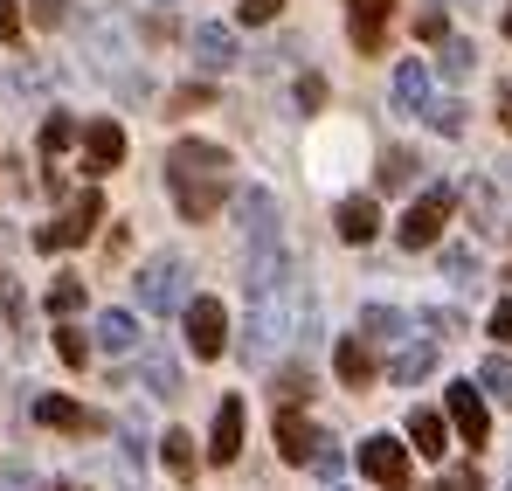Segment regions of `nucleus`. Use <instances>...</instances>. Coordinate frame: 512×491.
<instances>
[{
	"label": "nucleus",
	"instance_id": "nucleus-18",
	"mask_svg": "<svg viewBox=\"0 0 512 491\" xmlns=\"http://www.w3.org/2000/svg\"><path fill=\"white\" fill-rule=\"evenodd\" d=\"M429 367H436V346H429V339H416V346H402V353L388 360V388H409V381H423Z\"/></svg>",
	"mask_w": 512,
	"mask_h": 491
},
{
	"label": "nucleus",
	"instance_id": "nucleus-31",
	"mask_svg": "<svg viewBox=\"0 0 512 491\" xmlns=\"http://www.w3.org/2000/svg\"><path fill=\"white\" fill-rule=\"evenodd\" d=\"M56 353H63L70 367H84V360H90V339H84V332H70V326H56Z\"/></svg>",
	"mask_w": 512,
	"mask_h": 491
},
{
	"label": "nucleus",
	"instance_id": "nucleus-21",
	"mask_svg": "<svg viewBox=\"0 0 512 491\" xmlns=\"http://www.w3.org/2000/svg\"><path fill=\"white\" fill-rule=\"evenodd\" d=\"M423 104H429V70L409 56V63L395 70V111H423Z\"/></svg>",
	"mask_w": 512,
	"mask_h": 491
},
{
	"label": "nucleus",
	"instance_id": "nucleus-29",
	"mask_svg": "<svg viewBox=\"0 0 512 491\" xmlns=\"http://www.w3.org/2000/svg\"><path fill=\"white\" fill-rule=\"evenodd\" d=\"M146 388H153V395H180V367H173L167 353L146 360Z\"/></svg>",
	"mask_w": 512,
	"mask_h": 491
},
{
	"label": "nucleus",
	"instance_id": "nucleus-19",
	"mask_svg": "<svg viewBox=\"0 0 512 491\" xmlns=\"http://www.w3.org/2000/svg\"><path fill=\"white\" fill-rule=\"evenodd\" d=\"M443 443H450V422L436 409H416L409 415V450H423V457H443Z\"/></svg>",
	"mask_w": 512,
	"mask_h": 491
},
{
	"label": "nucleus",
	"instance_id": "nucleus-40",
	"mask_svg": "<svg viewBox=\"0 0 512 491\" xmlns=\"http://www.w3.org/2000/svg\"><path fill=\"white\" fill-rule=\"evenodd\" d=\"M277 14V0H243V21H270Z\"/></svg>",
	"mask_w": 512,
	"mask_h": 491
},
{
	"label": "nucleus",
	"instance_id": "nucleus-2",
	"mask_svg": "<svg viewBox=\"0 0 512 491\" xmlns=\"http://www.w3.org/2000/svg\"><path fill=\"white\" fill-rule=\"evenodd\" d=\"M291 332H312V298L277 284V305L256 298V326H250V339H243V360H250V367H270V360L291 346Z\"/></svg>",
	"mask_w": 512,
	"mask_h": 491
},
{
	"label": "nucleus",
	"instance_id": "nucleus-16",
	"mask_svg": "<svg viewBox=\"0 0 512 491\" xmlns=\"http://www.w3.org/2000/svg\"><path fill=\"white\" fill-rule=\"evenodd\" d=\"M402 332H409V312H395V305H367L360 312V339L367 346H395Z\"/></svg>",
	"mask_w": 512,
	"mask_h": 491
},
{
	"label": "nucleus",
	"instance_id": "nucleus-27",
	"mask_svg": "<svg viewBox=\"0 0 512 491\" xmlns=\"http://www.w3.org/2000/svg\"><path fill=\"white\" fill-rule=\"evenodd\" d=\"M423 118L443 132V139H457V132H464V104H457V97H436V104H423Z\"/></svg>",
	"mask_w": 512,
	"mask_h": 491
},
{
	"label": "nucleus",
	"instance_id": "nucleus-39",
	"mask_svg": "<svg viewBox=\"0 0 512 491\" xmlns=\"http://www.w3.org/2000/svg\"><path fill=\"white\" fill-rule=\"evenodd\" d=\"M298 104H305V111H319V104H326V83L305 77V83H298Z\"/></svg>",
	"mask_w": 512,
	"mask_h": 491
},
{
	"label": "nucleus",
	"instance_id": "nucleus-46",
	"mask_svg": "<svg viewBox=\"0 0 512 491\" xmlns=\"http://www.w3.org/2000/svg\"><path fill=\"white\" fill-rule=\"evenodd\" d=\"M333 491H340V485H333Z\"/></svg>",
	"mask_w": 512,
	"mask_h": 491
},
{
	"label": "nucleus",
	"instance_id": "nucleus-5",
	"mask_svg": "<svg viewBox=\"0 0 512 491\" xmlns=\"http://www.w3.org/2000/svg\"><path fill=\"white\" fill-rule=\"evenodd\" d=\"M236 236L250 249H277V194L270 187H243L236 194Z\"/></svg>",
	"mask_w": 512,
	"mask_h": 491
},
{
	"label": "nucleus",
	"instance_id": "nucleus-23",
	"mask_svg": "<svg viewBox=\"0 0 512 491\" xmlns=\"http://www.w3.org/2000/svg\"><path fill=\"white\" fill-rule=\"evenodd\" d=\"M416 153H409V146H395V153H388V160L374 166V173H381V187H388V194H402V187H409V180H416Z\"/></svg>",
	"mask_w": 512,
	"mask_h": 491
},
{
	"label": "nucleus",
	"instance_id": "nucleus-24",
	"mask_svg": "<svg viewBox=\"0 0 512 491\" xmlns=\"http://www.w3.org/2000/svg\"><path fill=\"white\" fill-rule=\"evenodd\" d=\"M478 388H485L492 402H506V409H512V360H506V353H492V360L478 367Z\"/></svg>",
	"mask_w": 512,
	"mask_h": 491
},
{
	"label": "nucleus",
	"instance_id": "nucleus-17",
	"mask_svg": "<svg viewBox=\"0 0 512 491\" xmlns=\"http://www.w3.org/2000/svg\"><path fill=\"white\" fill-rule=\"evenodd\" d=\"M374 229H381V208H374L367 194L340 201V236H346V243H374Z\"/></svg>",
	"mask_w": 512,
	"mask_h": 491
},
{
	"label": "nucleus",
	"instance_id": "nucleus-3",
	"mask_svg": "<svg viewBox=\"0 0 512 491\" xmlns=\"http://www.w3.org/2000/svg\"><path fill=\"white\" fill-rule=\"evenodd\" d=\"M450 201H457L450 187H429L423 201L395 222V243H402V249H436V243H443V222H450Z\"/></svg>",
	"mask_w": 512,
	"mask_h": 491
},
{
	"label": "nucleus",
	"instance_id": "nucleus-36",
	"mask_svg": "<svg viewBox=\"0 0 512 491\" xmlns=\"http://www.w3.org/2000/svg\"><path fill=\"white\" fill-rule=\"evenodd\" d=\"M492 339L512 346V298H499V312H492Z\"/></svg>",
	"mask_w": 512,
	"mask_h": 491
},
{
	"label": "nucleus",
	"instance_id": "nucleus-45",
	"mask_svg": "<svg viewBox=\"0 0 512 491\" xmlns=\"http://www.w3.org/2000/svg\"><path fill=\"white\" fill-rule=\"evenodd\" d=\"M457 7H464V0H457Z\"/></svg>",
	"mask_w": 512,
	"mask_h": 491
},
{
	"label": "nucleus",
	"instance_id": "nucleus-8",
	"mask_svg": "<svg viewBox=\"0 0 512 491\" xmlns=\"http://www.w3.org/2000/svg\"><path fill=\"white\" fill-rule=\"evenodd\" d=\"M443 415H450V429L478 450L485 436H492V415H485V395L471 388V381H457V388H443Z\"/></svg>",
	"mask_w": 512,
	"mask_h": 491
},
{
	"label": "nucleus",
	"instance_id": "nucleus-43",
	"mask_svg": "<svg viewBox=\"0 0 512 491\" xmlns=\"http://www.w3.org/2000/svg\"><path fill=\"white\" fill-rule=\"evenodd\" d=\"M506 42H512V14H506Z\"/></svg>",
	"mask_w": 512,
	"mask_h": 491
},
{
	"label": "nucleus",
	"instance_id": "nucleus-38",
	"mask_svg": "<svg viewBox=\"0 0 512 491\" xmlns=\"http://www.w3.org/2000/svg\"><path fill=\"white\" fill-rule=\"evenodd\" d=\"M14 35H21V7H14V0H0V42H14Z\"/></svg>",
	"mask_w": 512,
	"mask_h": 491
},
{
	"label": "nucleus",
	"instance_id": "nucleus-13",
	"mask_svg": "<svg viewBox=\"0 0 512 491\" xmlns=\"http://www.w3.org/2000/svg\"><path fill=\"white\" fill-rule=\"evenodd\" d=\"M125 160V132L104 118V125H84V166L90 173H111V166Z\"/></svg>",
	"mask_w": 512,
	"mask_h": 491
},
{
	"label": "nucleus",
	"instance_id": "nucleus-28",
	"mask_svg": "<svg viewBox=\"0 0 512 491\" xmlns=\"http://www.w3.org/2000/svg\"><path fill=\"white\" fill-rule=\"evenodd\" d=\"M49 312H56V319L84 312V284H77V277H56V284H49Z\"/></svg>",
	"mask_w": 512,
	"mask_h": 491
},
{
	"label": "nucleus",
	"instance_id": "nucleus-1",
	"mask_svg": "<svg viewBox=\"0 0 512 491\" xmlns=\"http://www.w3.org/2000/svg\"><path fill=\"white\" fill-rule=\"evenodd\" d=\"M167 194L187 222H208L222 208V194H229V153L208 146V139H180L167 153Z\"/></svg>",
	"mask_w": 512,
	"mask_h": 491
},
{
	"label": "nucleus",
	"instance_id": "nucleus-15",
	"mask_svg": "<svg viewBox=\"0 0 512 491\" xmlns=\"http://www.w3.org/2000/svg\"><path fill=\"white\" fill-rule=\"evenodd\" d=\"M333 367H340L346 388H367V381H374V346H367L360 332H346L340 346H333Z\"/></svg>",
	"mask_w": 512,
	"mask_h": 491
},
{
	"label": "nucleus",
	"instance_id": "nucleus-44",
	"mask_svg": "<svg viewBox=\"0 0 512 491\" xmlns=\"http://www.w3.org/2000/svg\"><path fill=\"white\" fill-rule=\"evenodd\" d=\"M506 491H512V478H506Z\"/></svg>",
	"mask_w": 512,
	"mask_h": 491
},
{
	"label": "nucleus",
	"instance_id": "nucleus-10",
	"mask_svg": "<svg viewBox=\"0 0 512 491\" xmlns=\"http://www.w3.org/2000/svg\"><path fill=\"white\" fill-rule=\"evenodd\" d=\"M270 429H277V457H284V464H312V443H319V429L305 422V409H298V402H284V409L270 415Z\"/></svg>",
	"mask_w": 512,
	"mask_h": 491
},
{
	"label": "nucleus",
	"instance_id": "nucleus-14",
	"mask_svg": "<svg viewBox=\"0 0 512 491\" xmlns=\"http://www.w3.org/2000/svg\"><path fill=\"white\" fill-rule=\"evenodd\" d=\"M236 450H243V402L229 395V402L215 409V436H208V457H215V464H236Z\"/></svg>",
	"mask_w": 512,
	"mask_h": 491
},
{
	"label": "nucleus",
	"instance_id": "nucleus-12",
	"mask_svg": "<svg viewBox=\"0 0 512 491\" xmlns=\"http://www.w3.org/2000/svg\"><path fill=\"white\" fill-rule=\"evenodd\" d=\"M236 56H243V49H236V35H229L222 21H201V28H194V63H201V70H229Z\"/></svg>",
	"mask_w": 512,
	"mask_h": 491
},
{
	"label": "nucleus",
	"instance_id": "nucleus-20",
	"mask_svg": "<svg viewBox=\"0 0 512 491\" xmlns=\"http://www.w3.org/2000/svg\"><path fill=\"white\" fill-rule=\"evenodd\" d=\"M381 21H388V0H353V49H381Z\"/></svg>",
	"mask_w": 512,
	"mask_h": 491
},
{
	"label": "nucleus",
	"instance_id": "nucleus-41",
	"mask_svg": "<svg viewBox=\"0 0 512 491\" xmlns=\"http://www.w3.org/2000/svg\"><path fill=\"white\" fill-rule=\"evenodd\" d=\"M499 118H506V132H512V83L499 90Z\"/></svg>",
	"mask_w": 512,
	"mask_h": 491
},
{
	"label": "nucleus",
	"instance_id": "nucleus-9",
	"mask_svg": "<svg viewBox=\"0 0 512 491\" xmlns=\"http://www.w3.org/2000/svg\"><path fill=\"white\" fill-rule=\"evenodd\" d=\"M360 471H367L374 485L402 491V485H409V443H395V436H367V443H360Z\"/></svg>",
	"mask_w": 512,
	"mask_h": 491
},
{
	"label": "nucleus",
	"instance_id": "nucleus-35",
	"mask_svg": "<svg viewBox=\"0 0 512 491\" xmlns=\"http://www.w3.org/2000/svg\"><path fill=\"white\" fill-rule=\"evenodd\" d=\"M0 491H35V478H28V464H0Z\"/></svg>",
	"mask_w": 512,
	"mask_h": 491
},
{
	"label": "nucleus",
	"instance_id": "nucleus-42",
	"mask_svg": "<svg viewBox=\"0 0 512 491\" xmlns=\"http://www.w3.org/2000/svg\"><path fill=\"white\" fill-rule=\"evenodd\" d=\"M42 491H77V485H42Z\"/></svg>",
	"mask_w": 512,
	"mask_h": 491
},
{
	"label": "nucleus",
	"instance_id": "nucleus-4",
	"mask_svg": "<svg viewBox=\"0 0 512 491\" xmlns=\"http://www.w3.org/2000/svg\"><path fill=\"white\" fill-rule=\"evenodd\" d=\"M139 305L146 312H180L187 305V263L180 256H153L139 270Z\"/></svg>",
	"mask_w": 512,
	"mask_h": 491
},
{
	"label": "nucleus",
	"instance_id": "nucleus-25",
	"mask_svg": "<svg viewBox=\"0 0 512 491\" xmlns=\"http://www.w3.org/2000/svg\"><path fill=\"white\" fill-rule=\"evenodd\" d=\"M443 277H450L457 291H471V284H478V256H471L464 243H450L443 249Z\"/></svg>",
	"mask_w": 512,
	"mask_h": 491
},
{
	"label": "nucleus",
	"instance_id": "nucleus-6",
	"mask_svg": "<svg viewBox=\"0 0 512 491\" xmlns=\"http://www.w3.org/2000/svg\"><path fill=\"white\" fill-rule=\"evenodd\" d=\"M180 312H187V346H194L201 360H215V353L229 346V312H222V298H187Z\"/></svg>",
	"mask_w": 512,
	"mask_h": 491
},
{
	"label": "nucleus",
	"instance_id": "nucleus-11",
	"mask_svg": "<svg viewBox=\"0 0 512 491\" xmlns=\"http://www.w3.org/2000/svg\"><path fill=\"white\" fill-rule=\"evenodd\" d=\"M35 422H42V429H63V436H90V429H104V415L77 409L70 395H42V402H35Z\"/></svg>",
	"mask_w": 512,
	"mask_h": 491
},
{
	"label": "nucleus",
	"instance_id": "nucleus-22",
	"mask_svg": "<svg viewBox=\"0 0 512 491\" xmlns=\"http://www.w3.org/2000/svg\"><path fill=\"white\" fill-rule=\"evenodd\" d=\"M97 346H104V353H132V346H139V319H132V312H104V319H97Z\"/></svg>",
	"mask_w": 512,
	"mask_h": 491
},
{
	"label": "nucleus",
	"instance_id": "nucleus-30",
	"mask_svg": "<svg viewBox=\"0 0 512 491\" xmlns=\"http://www.w3.org/2000/svg\"><path fill=\"white\" fill-rule=\"evenodd\" d=\"M471 70H478V49L471 42H443V77L457 83V77H471Z\"/></svg>",
	"mask_w": 512,
	"mask_h": 491
},
{
	"label": "nucleus",
	"instance_id": "nucleus-34",
	"mask_svg": "<svg viewBox=\"0 0 512 491\" xmlns=\"http://www.w3.org/2000/svg\"><path fill=\"white\" fill-rule=\"evenodd\" d=\"M423 326L450 339V332H464V319H457V312H443V305H429V312H423Z\"/></svg>",
	"mask_w": 512,
	"mask_h": 491
},
{
	"label": "nucleus",
	"instance_id": "nucleus-33",
	"mask_svg": "<svg viewBox=\"0 0 512 491\" xmlns=\"http://www.w3.org/2000/svg\"><path fill=\"white\" fill-rule=\"evenodd\" d=\"M305 471H319V478H340V450H333V436H319L312 443V464Z\"/></svg>",
	"mask_w": 512,
	"mask_h": 491
},
{
	"label": "nucleus",
	"instance_id": "nucleus-7",
	"mask_svg": "<svg viewBox=\"0 0 512 491\" xmlns=\"http://www.w3.org/2000/svg\"><path fill=\"white\" fill-rule=\"evenodd\" d=\"M104 222V194L97 187H84L70 208H63V222L56 229H42V249H77V243H90V229Z\"/></svg>",
	"mask_w": 512,
	"mask_h": 491
},
{
	"label": "nucleus",
	"instance_id": "nucleus-37",
	"mask_svg": "<svg viewBox=\"0 0 512 491\" xmlns=\"http://www.w3.org/2000/svg\"><path fill=\"white\" fill-rule=\"evenodd\" d=\"M443 491H478V471H471V464H457V471H443Z\"/></svg>",
	"mask_w": 512,
	"mask_h": 491
},
{
	"label": "nucleus",
	"instance_id": "nucleus-26",
	"mask_svg": "<svg viewBox=\"0 0 512 491\" xmlns=\"http://www.w3.org/2000/svg\"><path fill=\"white\" fill-rule=\"evenodd\" d=\"M70 139H77V118H70V111H49V118H42V153L56 160Z\"/></svg>",
	"mask_w": 512,
	"mask_h": 491
},
{
	"label": "nucleus",
	"instance_id": "nucleus-32",
	"mask_svg": "<svg viewBox=\"0 0 512 491\" xmlns=\"http://www.w3.org/2000/svg\"><path fill=\"white\" fill-rule=\"evenodd\" d=\"M167 471H173V478H187V471H194V450H187V436H180V429H167Z\"/></svg>",
	"mask_w": 512,
	"mask_h": 491
}]
</instances>
